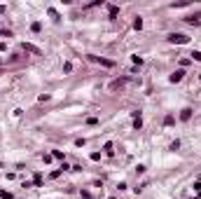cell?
Returning a JSON list of instances; mask_svg holds the SVG:
<instances>
[{"mask_svg": "<svg viewBox=\"0 0 201 199\" xmlns=\"http://www.w3.org/2000/svg\"><path fill=\"white\" fill-rule=\"evenodd\" d=\"M140 127H143V120H140V117H136V120H134V129H140Z\"/></svg>", "mask_w": 201, "mask_h": 199, "instance_id": "cell-12", "label": "cell"}, {"mask_svg": "<svg viewBox=\"0 0 201 199\" xmlns=\"http://www.w3.org/2000/svg\"><path fill=\"white\" fill-rule=\"evenodd\" d=\"M52 157H56V159H63V152H61V150H54V152H52Z\"/></svg>", "mask_w": 201, "mask_h": 199, "instance_id": "cell-13", "label": "cell"}, {"mask_svg": "<svg viewBox=\"0 0 201 199\" xmlns=\"http://www.w3.org/2000/svg\"><path fill=\"white\" fill-rule=\"evenodd\" d=\"M33 180H35V185H42V176H40V173H35Z\"/></svg>", "mask_w": 201, "mask_h": 199, "instance_id": "cell-19", "label": "cell"}, {"mask_svg": "<svg viewBox=\"0 0 201 199\" xmlns=\"http://www.w3.org/2000/svg\"><path fill=\"white\" fill-rule=\"evenodd\" d=\"M194 190H199V192H201V180H197V183H194Z\"/></svg>", "mask_w": 201, "mask_h": 199, "instance_id": "cell-20", "label": "cell"}, {"mask_svg": "<svg viewBox=\"0 0 201 199\" xmlns=\"http://www.w3.org/2000/svg\"><path fill=\"white\" fill-rule=\"evenodd\" d=\"M122 84H124V80H117V82H112L110 87H112V89H117V87H122Z\"/></svg>", "mask_w": 201, "mask_h": 199, "instance_id": "cell-17", "label": "cell"}, {"mask_svg": "<svg viewBox=\"0 0 201 199\" xmlns=\"http://www.w3.org/2000/svg\"><path fill=\"white\" fill-rule=\"evenodd\" d=\"M31 31H33V33H40V31H42V24H40V21H33V24H31Z\"/></svg>", "mask_w": 201, "mask_h": 199, "instance_id": "cell-7", "label": "cell"}, {"mask_svg": "<svg viewBox=\"0 0 201 199\" xmlns=\"http://www.w3.org/2000/svg\"><path fill=\"white\" fill-rule=\"evenodd\" d=\"M134 28H136V31H140V28H143V19H140V17L134 21Z\"/></svg>", "mask_w": 201, "mask_h": 199, "instance_id": "cell-11", "label": "cell"}, {"mask_svg": "<svg viewBox=\"0 0 201 199\" xmlns=\"http://www.w3.org/2000/svg\"><path fill=\"white\" fill-rule=\"evenodd\" d=\"M108 12H110V17H117L119 7H117V5H108Z\"/></svg>", "mask_w": 201, "mask_h": 199, "instance_id": "cell-8", "label": "cell"}, {"mask_svg": "<svg viewBox=\"0 0 201 199\" xmlns=\"http://www.w3.org/2000/svg\"><path fill=\"white\" fill-rule=\"evenodd\" d=\"M185 21H187V24H199V21H201V12H197V14H190Z\"/></svg>", "mask_w": 201, "mask_h": 199, "instance_id": "cell-4", "label": "cell"}, {"mask_svg": "<svg viewBox=\"0 0 201 199\" xmlns=\"http://www.w3.org/2000/svg\"><path fill=\"white\" fill-rule=\"evenodd\" d=\"M70 70H73V63H70V61H66V63H63V73H70Z\"/></svg>", "mask_w": 201, "mask_h": 199, "instance_id": "cell-14", "label": "cell"}, {"mask_svg": "<svg viewBox=\"0 0 201 199\" xmlns=\"http://www.w3.org/2000/svg\"><path fill=\"white\" fill-rule=\"evenodd\" d=\"M103 150H105L108 155H110V152H112V143H105V145H103Z\"/></svg>", "mask_w": 201, "mask_h": 199, "instance_id": "cell-18", "label": "cell"}, {"mask_svg": "<svg viewBox=\"0 0 201 199\" xmlns=\"http://www.w3.org/2000/svg\"><path fill=\"white\" fill-rule=\"evenodd\" d=\"M182 75H185V70H175L168 80H171V82H180V80H182Z\"/></svg>", "mask_w": 201, "mask_h": 199, "instance_id": "cell-5", "label": "cell"}, {"mask_svg": "<svg viewBox=\"0 0 201 199\" xmlns=\"http://www.w3.org/2000/svg\"><path fill=\"white\" fill-rule=\"evenodd\" d=\"M47 12H49V17H52V19H54V21H59V19H61V17H59V12H56V9H54V7H49V9H47Z\"/></svg>", "mask_w": 201, "mask_h": 199, "instance_id": "cell-9", "label": "cell"}, {"mask_svg": "<svg viewBox=\"0 0 201 199\" xmlns=\"http://www.w3.org/2000/svg\"><path fill=\"white\" fill-rule=\"evenodd\" d=\"M24 49H26V52H33V54H37V56L42 54V52H40V49L35 47V45H31V42H24Z\"/></svg>", "mask_w": 201, "mask_h": 199, "instance_id": "cell-3", "label": "cell"}, {"mask_svg": "<svg viewBox=\"0 0 201 199\" xmlns=\"http://www.w3.org/2000/svg\"><path fill=\"white\" fill-rule=\"evenodd\" d=\"M5 12H7V7H5V5H0V14H5Z\"/></svg>", "mask_w": 201, "mask_h": 199, "instance_id": "cell-21", "label": "cell"}, {"mask_svg": "<svg viewBox=\"0 0 201 199\" xmlns=\"http://www.w3.org/2000/svg\"><path fill=\"white\" fill-rule=\"evenodd\" d=\"M199 180H201V176H199Z\"/></svg>", "mask_w": 201, "mask_h": 199, "instance_id": "cell-22", "label": "cell"}, {"mask_svg": "<svg viewBox=\"0 0 201 199\" xmlns=\"http://www.w3.org/2000/svg\"><path fill=\"white\" fill-rule=\"evenodd\" d=\"M168 42H171V45H187L190 37H187L185 33H171L168 35Z\"/></svg>", "mask_w": 201, "mask_h": 199, "instance_id": "cell-1", "label": "cell"}, {"mask_svg": "<svg viewBox=\"0 0 201 199\" xmlns=\"http://www.w3.org/2000/svg\"><path fill=\"white\" fill-rule=\"evenodd\" d=\"M190 56H192V59H194V61H201V52H192V54H190Z\"/></svg>", "mask_w": 201, "mask_h": 199, "instance_id": "cell-16", "label": "cell"}, {"mask_svg": "<svg viewBox=\"0 0 201 199\" xmlns=\"http://www.w3.org/2000/svg\"><path fill=\"white\" fill-rule=\"evenodd\" d=\"M173 122H175V117H173V115H166V117H164V124H166V127H171Z\"/></svg>", "mask_w": 201, "mask_h": 199, "instance_id": "cell-10", "label": "cell"}, {"mask_svg": "<svg viewBox=\"0 0 201 199\" xmlns=\"http://www.w3.org/2000/svg\"><path fill=\"white\" fill-rule=\"evenodd\" d=\"M190 117H192V108H185V110L180 112V120H182V122H187Z\"/></svg>", "mask_w": 201, "mask_h": 199, "instance_id": "cell-6", "label": "cell"}, {"mask_svg": "<svg viewBox=\"0 0 201 199\" xmlns=\"http://www.w3.org/2000/svg\"><path fill=\"white\" fill-rule=\"evenodd\" d=\"M0 197H2V199H12V195H9L7 190H0Z\"/></svg>", "mask_w": 201, "mask_h": 199, "instance_id": "cell-15", "label": "cell"}, {"mask_svg": "<svg viewBox=\"0 0 201 199\" xmlns=\"http://www.w3.org/2000/svg\"><path fill=\"white\" fill-rule=\"evenodd\" d=\"M91 61H96V63H100V66H105V68H112L115 66V61H110V59H100V56H89Z\"/></svg>", "mask_w": 201, "mask_h": 199, "instance_id": "cell-2", "label": "cell"}]
</instances>
